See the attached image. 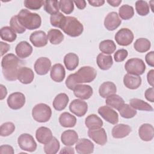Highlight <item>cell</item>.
Segmentation results:
<instances>
[{"label":"cell","instance_id":"obj_2","mask_svg":"<svg viewBox=\"0 0 154 154\" xmlns=\"http://www.w3.org/2000/svg\"><path fill=\"white\" fill-rule=\"evenodd\" d=\"M20 62L19 57L13 54H8L2 57L1 67L2 74L5 79L10 81L17 79Z\"/></svg>","mask_w":154,"mask_h":154},{"label":"cell","instance_id":"obj_4","mask_svg":"<svg viewBox=\"0 0 154 154\" xmlns=\"http://www.w3.org/2000/svg\"><path fill=\"white\" fill-rule=\"evenodd\" d=\"M61 29L67 35L76 37L82 33L84 26L77 18L73 16H66V19Z\"/></svg>","mask_w":154,"mask_h":154},{"label":"cell","instance_id":"obj_58","mask_svg":"<svg viewBox=\"0 0 154 154\" xmlns=\"http://www.w3.org/2000/svg\"><path fill=\"white\" fill-rule=\"evenodd\" d=\"M112 7H118L122 2V0H108L106 1Z\"/></svg>","mask_w":154,"mask_h":154},{"label":"cell","instance_id":"obj_20","mask_svg":"<svg viewBox=\"0 0 154 154\" xmlns=\"http://www.w3.org/2000/svg\"><path fill=\"white\" fill-rule=\"evenodd\" d=\"M65 76V69L61 64L57 63L52 66L50 72V76L54 81L61 82L64 80Z\"/></svg>","mask_w":154,"mask_h":154},{"label":"cell","instance_id":"obj_5","mask_svg":"<svg viewBox=\"0 0 154 154\" xmlns=\"http://www.w3.org/2000/svg\"><path fill=\"white\" fill-rule=\"evenodd\" d=\"M52 116L51 107L47 104L40 103L35 105L32 109V116L34 120L39 123H45L49 120Z\"/></svg>","mask_w":154,"mask_h":154},{"label":"cell","instance_id":"obj_50","mask_svg":"<svg viewBox=\"0 0 154 154\" xmlns=\"http://www.w3.org/2000/svg\"><path fill=\"white\" fill-rule=\"evenodd\" d=\"M144 96L146 99L150 102H154V90L153 87H150L147 88L144 93Z\"/></svg>","mask_w":154,"mask_h":154},{"label":"cell","instance_id":"obj_49","mask_svg":"<svg viewBox=\"0 0 154 154\" xmlns=\"http://www.w3.org/2000/svg\"><path fill=\"white\" fill-rule=\"evenodd\" d=\"M0 153L1 154H13L14 150L12 146L7 144L2 145L0 147Z\"/></svg>","mask_w":154,"mask_h":154},{"label":"cell","instance_id":"obj_18","mask_svg":"<svg viewBox=\"0 0 154 154\" xmlns=\"http://www.w3.org/2000/svg\"><path fill=\"white\" fill-rule=\"evenodd\" d=\"M32 46L26 41L19 42L15 48V52L20 58H26L30 56L32 52Z\"/></svg>","mask_w":154,"mask_h":154},{"label":"cell","instance_id":"obj_24","mask_svg":"<svg viewBox=\"0 0 154 154\" xmlns=\"http://www.w3.org/2000/svg\"><path fill=\"white\" fill-rule=\"evenodd\" d=\"M123 84L126 88L135 90L141 85V78L140 76L127 73L124 76Z\"/></svg>","mask_w":154,"mask_h":154},{"label":"cell","instance_id":"obj_8","mask_svg":"<svg viewBox=\"0 0 154 154\" xmlns=\"http://www.w3.org/2000/svg\"><path fill=\"white\" fill-rule=\"evenodd\" d=\"M134 37L132 31L126 28H123L119 30L114 37L117 43L123 46L129 45L133 42Z\"/></svg>","mask_w":154,"mask_h":154},{"label":"cell","instance_id":"obj_23","mask_svg":"<svg viewBox=\"0 0 154 154\" xmlns=\"http://www.w3.org/2000/svg\"><path fill=\"white\" fill-rule=\"evenodd\" d=\"M61 140L64 145L72 146L78 141V135L77 132L74 130H66L61 134Z\"/></svg>","mask_w":154,"mask_h":154},{"label":"cell","instance_id":"obj_37","mask_svg":"<svg viewBox=\"0 0 154 154\" xmlns=\"http://www.w3.org/2000/svg\"><path fill=\"white\" fill-rule=\"evenodd\" d=\"M151 46L150 42L146 38H140L136 40L134 44V49L138 52L143 53L148 51Z\"/></svg>","mask_w":154,"mask_h":154},{"label":"cell","instance_id":"obj_9","mask_svg":"<svg viewBox=\"0 0 154 154\" xmlns=\"http://www.w3.org/2000/svg\"><path fill=\"white\" fill-rule=\"evenodd\" d=\"M8 106L14 110L19 109L25 103V96L20 92H14L9 95L7 100Z\"/></svg>","mask_w":154,"mask_h":154},{"label":"cell","instance_id":"obj_28","mask_svg":"<svg viewBox=\"0 0 154 154\" xmlns=\"http://www.w3.org/2000/svg\"><path fill=\"white\" fill-rule=\"evenodd\" d=\"M64 64L68 70L72 71L75 70L79 64L78 56L72 52L67 54L64 57Z\"/></svg>","mask_w":154,"mask_h":154},{"label":"cell","instance_id":"obj_26","mask_svg":"<svg viewBox=\"0 0 154 154\" xmlns=\"http://www.w3.org/2000/svg\"><path fill=\"white\" fill-rule=\"evenodd\" d=\"M96 63L99 69L103 70H107L113 64L112 57L110 55L100 53L96 58Z\"/></svg>","mask_w":154,"mask_h":154},{"label":"cell","instance_id":"obj_45","mask_svg":"<svg viewBox=\"0 0 154 154\" xmlns=\"http://www.w3.org/2000/svg\"><path fill=\"white\" fill-rule=\"evenodd\" d=\"M15 126L12 122H5L1 125L0 128V135L1 137H7L14 132Z\"/></svg>","mask_w":154,"mask_h":154},{"label":"cell","instance_id":"obj_39","mask_svg":"<svg viewBox=\"0 0 154 154\" xmlns=\"http://www.w3.org/2000/svg\"><path fill=\"white\" fill-rule=\"evenodd\" d=\"M44 10L51 15L59 13V1L55 0H46L44 2Z\"/></svg>","mask_w":154,"mask_h":154},{"label":"cell","instance_id":"obj_43","mask_svg":"<svg viewBox=\"0 0 154 154\" xmlns=\"http://www.w3.org/2000/svg\"><path fill=\"white\" fill-rule=\"evenodd\" d=\"M66 19V16L63 13L59 12L57 14L51 15L50 17V22L52 26L61 29Z\"/></svg>","mask_w":154,"mask_h":154},{"label":"cell","instance_id":"obj_53","mask_svg":"<svg viewBox=\"0 0 154 154\" xmlns=\"http://www.w3.org/2000/svg\"><path fill=\"white\" fill-rule=\"evenodd\" d=\"M153 76H154V70L152 69L147 73V79L148 83L152 86H153Z\"/></svg>","mask_w":154,"mask_h":154},{"label":"cell","instance_id":"obj_47","mask_svg":"<svg viewBox=\"0 0 154 154\" xmlns=\"http://www.w3.org/2000/svg\"><path fill=\"white\" fill-rule=\"evenodd\" d=\"M45 1L42 0H25L24 5L29 10H37L40 9L44 5Z\"/></svg>","mask_w":154,"mask_h":154},{"label":"cell","instance_id":"obj_51","mask_svg":"<svg viewBox=\"0 0 154 154\" xmlns=\"http://www.w3.org/2000/svg\"><path fill=\"white\" fill-rule=\"evenodd\" d=\"M145 60L149 66L151 67H153L154 66V52L150 51L149 53H147L146 55Z\"/></svg>","mask_w":154,"mask_h":154},{"label":"cell","instance_id":"obj_12","mask_svg":"<svg viewBox=\"0 0 154 154\" xmlns=\"http://www.w3.org/2000/svg\"><path fill=\"white\" fill-rule=\"evenodd\" d=\"M88 136L96 144L103 146L107 142V135L105 130L103 128H99L95 129H89L88 131Z\"/></svg>","mask_w":154,"mask_h":154},{"label":"cell","instance_id":"obj_6","mask_svg":"<svg viewBox=\"0 0 154 154\" xmlns=\"http://www.w3.org/2000/svg\"><path fill=\"white\" fill-rule=\"evenodd\" d=\"M125 68L128 73L140 76L146 70V65L143 60L138 58L129 59L125 64Z\"/></svg>","mask_w":154,"mask_h":154},{"label":"cell","instance_id":"obj_42","mask_svg":"<svg viewBox=\"0 0 154 154\" xmlns=\"http://www.w3.org/2000/svg\"><path fill=\"white\" fill-rule=\"evenodd\" d=\"M135 10L140 16H144L149 13L150 7L146 1H137L135 2Z\"/></svg>","mask_w":154,"mask_h":154},{"label":"cell","instance_id":"obj_7","mask_svg":"<svg viewBox=\"0 0 154 154\" xmlns=\"http://www.w3.org/2000/svg\"><path fill=\"white\" fill-rule=\"evenodd\" d=\"M19 147L25 151L33 152L37 149V143L33 137L27 133L21 134L17 138Z\"/></svg>","mask_w":154,"mask_h":154},{"label":"cell","instance_id":"obj_22","mask_svg":"<svg viewBox=\"0 0 154 154\" xmlns=\"http://www.w3.org/2000/svg\"><path fill=\"white\" fill-rule=\"evenodd\" d=\"M138 135L143 141H151L154 137V129L153 126L149 123L143 124L139 128Z\"/></svg>","mask_w":154,"mask_h":154},{"label":"cell","instance_id":"obj_19","mask_svg":"<svg viewBox=\"0 0 154 154\" xmlns=\"http://www.w3.org/2000/svg\"><path fill=\"white\" fill-rule=\"evenodd\" d=\"M34 73L32 70L27 67H20L18 71L17 79L23 84H28L32 82Z\"/></svg>","mask_w":154,"mask_h":154},{"label":"cell","instance_id":"obj_1","mask_svg":"<svg viewBox=\"0 0 154 154\" xmlns=\"http://www.w3.org/2000/svg\"><path fill=\"white\" fill-rule=\"evenodd\" d=\"M96 75L97 72L94 68L87 66H83L76 73L69 75L65 84L69 89L73 90L78 84L92 82L96 78Z\"/></svg>","mask_w":154,"mask_h":154},{"label":"cell","instance_id":"obj_36","mask_svg":"<svg viewBox=\"0 0 154 154\" xmlns=\"http://www.w3.org/2000/svg\"><path fill=\"white\" fill-rule=\"evenodd\" d=\"M99 50L105 54L111 55L116 49V45L112 40H105L99 43Z\"/></svg>","mask_w":154,"mask_h":154},{"label":"cell","instance_id":"obj_31","mask_svg":"<svg viewBox=\"0 0 154 154\" xmlns=\"http://www.w3.org/2000/svg\"><path fill=\"white\" fill-rule=\"evenodd\" d=\"M85 124L88 129H95L102 128L103 123L99 117L96 114H92L86 117Z\"/></svg>","mask_w":154,"mask_h":154},{"label":"cell","instance_id":"obj_32","mask_svg":"<svg viewBox=\"0 0 154 154\" xmlns=\"http://www.w3.org/2000/svg\"><path fill=\"white\" fill-rule=\"evenodd\" d=\"M130 105L136 110L145 111H153L152 106L146 102L138 99L133 98L129 100Z\"/></svg>","mask_w":154,"mask_h":154},{"label":"cell","instance_id":"obj_11","mask_svg":"<svg viewBox=\"0 0 154 154\" xmlns=\"http://www.w3.org/2000/svg\"><path fill=\"white\" fill-rule=\"evenodd\" d=\"M69 110L78 117H82L87 112L88 105L82 99H74L69 105Z\"/></svg>","mask_w":154,"mask_h":154},{"label":"cell","instance_id":"obj_56","mask_svg":"<svg viewBox=\"0 0 154 154\" xmlns=\"http://www.w3.org/2000/svg\"><path fill=\"white\" fill-rule=\"evenodd\" d=\"M60 153H70V154H74L75 150L74 149L70 146H67L63 147L61 150L60 152Z\"/></svg>","mask_w":154,"mask_h":154},{"label":"cell","instance_id":"obj_44","mask_svg":"<svg viewBox=\"0 0 154 154\" xmlns=\"http://www.w3.org/2000/svg\"><path fill=\"white\" fill-rule=\"evenodd\" d=\"M73 1L71 0L59 1V7L61 11L66 14L72 13L74 10Z\"/></svg>","mask_w":154,"mask_h":154},{"label":"cell","instance_id":"obj_13","mask_svg":"<svg viewBox=\"0 0 154 154\" xmlns=\"http://www.w3.org/2000/svg\"><path fill=\"white\" fill-rule=\"evenodd\" d=\"M34 70L38 75H45L51 68V61L47 57L38 58L34 63Z\"/></svg>","mask_w":154,"mask_h":154},{"label":"cell","instance_id":"obj_16","mask_svg":"<svg viewBox=\"0 0 154 154\" xmlns=\"http://www.w3.org/2000/svg\"><path fill=\"white\" fill-rule=\"evenodd\" d=\"M73 91L74 95L82 100L89 99L93 93L92 87L86 84H78L73 88Z\"/></svg>","mask_w":154,"mask_h":154},{"label":"cell","instance_id":"obj_21","mask_svg":"<svg viewBox=\"0 0 154 154\" xmlns=\"http://www.w3.org/2000/svg\"><path fill=\"white\" fill-rule=\"evenodd\" d=\"M52 133L51 130L45 126L38 128L35 132V138L41 144H45L49 142L52 138Z\"/></svg>","mask_w":154,"mask_h":154},{"label":"cell","instance_id":"obj_30","mask_svg":"<svg viewBox=\"0 0 154 154\" xmlns=\"http://www.w3.org/2000/svg\"><path fill=\"white\" fill-rule=\"evenodd\" d=\"M60 124L64 128H73L76 123V119L68 112H64L59 117Z\"/></svg>","mask_w":154,"mask_h":154},{"label":"cell","instance_id":"obj_33","mask_svg":"<svg viewBox=\"0 0 154 154\" xmlns=\"http://www.w3.org/2000/svg\"><path fill=\"white\" fill-rule=\"evenodd\" d=\"M105 103L107 106L119 110V109L125 103V101L122 97L116 94H114L106 98Z\"/></svg>","mask_w":154,"mask_h":154},{"label":"cell","instance_id":"obj_3","mask_svg":"<svg viewBox=\"0 0 154 154\" xmlns=\"http://www.w3.org/2000/svg\"><path fill=\"white\" fill-rule=\"evenodd\" d=\"M17 16L19 23L25 29L33 30L41 26L42 19L40 15L32 13L28 10L22 9Z\"/></svg>","mask_w":154,"mask_h":154},{"label":"cell","instance_id":"obj_57","mask_svg":"<svg viewBox=\"0 0 154 154\" xmlns=\"http://www.w3.org/2000/svg\"><path fill=\"white\" fill-rule=\"evenodd\" d=\"M0 89H1V96H0V99L3 100L7 96V90L6 87L3 85L2 84L0 85Z\"/></svg>","mask_w":154,"mask_h":154},{"label":"cell","instance_id":"obj_41","mask_svg":"<svg viewBox=\"0 0 154 154\" xmlns=\"http://www.w3.org/2000/svg\"><path fill=\"white\" fill-rule=\"evenodd\" d=\"M120 116L125 119H131L137 113L136 109L133 108L130 105L124 103L118 110Z\"/></svg>","mask_w":154,"mask_h":154},{"label":"cell","instance_id":"obj_27","mask_svg":"<svg viewBox=\"0 0 154 154\" xmlns=\"http://www.w3.org/2000/svg\"><path fill=\"white\" fill-rule=\"evenodd\" d=\"M117 87L114 83L111 81L103 82L99 88V95L103 98H106L108 96L116 94Z\"/></svg>","mask_w":154,"mask_h":154},{"label":"cell","instance_id":"obj_25","mask_svg":"<svg viewBox=\"0 0 154 154\" xmlns=\"http://www.w3.org/2000/svg\"><path fill=\"white\" fill-rule=\"evenodd\" d=\"M132 131L131 128L125 124H118L112 129V136L114 138H123L127 137Z\"/></svg>","mask_w":154,"mask_h":154},{"label":"cell","instance_id":"obj_14","mask_svg":"<svg viewBox=\"0 0 154 154\" xmlns=\"http://www.w3.org/2000/svg\"><path fill=\"white\" fill-rule=\"evenodd\" d=\"M122 20L117 12L112 11L109 13L105 18L104 26L108 31H114L121 24Z\"/></svg>","mask_w":154,"mask_h":154},{"label":"cell","instance_id":"obj_29","mask_svg":"<svg viewBox=\"0 0 154 154\" xmlns=\"http://www.w3.org/2000/svg\"><path fill=\"white\" fill-rule=\"evenodd\" d=\"M69 99V97L66 93H62L57 94L52 102L54 109L59 111L63 110L67 105Z\"/></svg>","mask_w":154,"mask_h":154},{"label":"cell","instance_id":"obj_54","mask_svg":"<svg viewBox=\"0 0 154 154\" xmlns=\"http://www.w3.org/2000/svg\"><path fill=\"white\" fill-rule=\"evenodd\" d=\"M73 2L75 4L76 7L78 9L80 10H83L86 7V1L84 0H77V1H74Z\"/></svg>","mask_w":154,"mask_h":154},{"label":"cell","instance_id":"obj_15","mask_svg":"<svg viewBox=\"0 0 154 154\" xmlns=\"http://www.w3.org/2000/svg\"><path fill=\"white\" fill-rule=\"evenodd\" d=\"M29 40L34 46L41 48L47 45L48 37L45 32L43 31H35L31 34L29 36Z\"/></svg>","mask_w":154,"mask_h":154},{"label":"cell","instance_id":"obj_52","mask_svg":"<svg viewBox=\"0 0 154 154\" xmlns=\"http://www.w3.org/2000/svg\"><path fill=\"white\" fill-rule=\"evenodd\" d=\"M0 45H1V55L2 57L5 53H7L10 48V45L3 42H0Z\"/></svg>","mask_w":154,"mask_h":154},{"label":"cell","instance_id":"obj_46","mask_svg":"<svg viewBox=\"0 0 154 154\" xmlns=\"http://www.w3.org/2000/svg\"><path fill=\"white\" fill-rule=\"evenodd\" d=\"M10 27L16 32L18 34H22L26 31V29L19 23L17 15L13 16L11 18L10 21Z\"/></svg>","mask_w":154,"mask_h":154},{"label":"cell","instance_id":"obj_48","mask_svg":"<svg viewBox=\"0 0 154 154\" xmlns=\"http://www.w3.org/2000/svg\"><path fill=\"white\" fill-rule=\"evenodd\" d=\"M128 52L126 49H121L117 50L114 55V58L116 62H122L128 57Z\"/></svg>","mask_w":154,"mask_h":154},{"label":"cell","instance_id":"obj_34","mask_svg":"<svg viewBox=\"0 0 154 154\" xmlns=\"http://www.w3.org/2000/svg\"><path fill=\"white\" fill-rule=\"evenodd\" d=\"M48 39L52 45H58L64 40V35L57 29H51L48 32Z\"/></svg>","mask_w":154,"mask_h":154},{"label":"cell","instance_id":"obj_38","mask_svg":"<svg viewBox=\"0 0 154 154\" xmlns=\"http://www.w3.org/2000/svg\"><path fill=\"white\" fill-rule=\"evenodd\" d=\"M60 143L58 140L54 137L49 142L44 146V152L46 154H55L60 149Z\"/></svg>","mask_w":154,"mask_h":154},{"label":"cell","instance_id":"obj_10","mask_svg":"<svg viewBox=\"0 0 154 154\" xmlns=\"http://www.w3.org/2000/svg\"><path fill=\"white\" fill-rule=\"evenodd\" d=\"M98 113L101 117L108 123L116 125L119 122V115L117 112L108 106H102L98 109Z\"/></svg>","mask_w":154,"mask_h":154},{"label":"cell","instance_id":"obj_35","mask_svg":"<svg viewBox=\"0 0 154 154\" xmlns=\"http://www.w3.org/2000/svg\"><path fill=\"white\" fill-rule=\"evenodd\" d=\"M0 35L2 40L8 42H13L17 38L16 32L11 27L7 26H4L1 29Z\"/></svg>","mask_w":154,"mask_h":154},{"label":"cell","instance_id":"obj_17","mask_svg":"<svg viewBox=\"0 0 154 154\" xmlns=\"http://www.w3.org/2000/svg\"><path fill=\"white\" fill-rule=\"evenodd\" d=\"M75 149L79 154H89L93 152L94 144L87 138H81L78 140L75 145Z\"/></svg>","mask_w":154,"mask_h":154},{"label":"cell","instance_id":"obj_40","mask_svg":"<svg viewBox=\"0 0 154 154\" xmlns=\"http://www.w3.org/2000/svg\"><path fill=\"white\" fill-rule=\"evenodd\" d=\"M134 15V8L129 5L125 4L120 7L119 10V16L122 19L129 20L131 19Z\"/></svg>","mask_w":154,"mask_h":154},{"label":"cell","instance_id":"obj_55","mask_svg":"<svg viewBox=\"0 0 154 154\" xmlns=\"http://www.w3.org/2000/svg\"><path fill=\"white\" fill-rule=\"evenodd\" d=\"M88 3L93 6V7H100L103 5L105 3V1L103 0H91V1H88Z\"/></svg>","mask_w":154,"mask_h":154}]
</instances>
